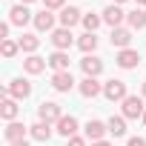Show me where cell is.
Segmentation results:
<instances>
[{"label":"cell","mask_w":146,"mask_h":146,"mask_svg":"<svg viewBox=\"0 0 146 146\" xmlns=\"http://www.w3.org/2000/svg\"><path fill=\"white\" fill-rule=\"evenodd\" d=\"M32 23H35V29H37V32H54V15H52L49 9L37 12Z\"/></svg>","instance_id":"cell-17"},{"label":"cell","mask_w":146,"mask_h":146,"mask_svg":"<svg viewBox=\"0 0 146 146\" xmlns=\"http://www.w3.org/2000/svg\"><path fill=\"white\" fill-rule=\"evenodd\" d=\"M112 46L120 52V49H129V43H132V29H126V26H120V29H112Z\"/></svg>","instance_id":"cell-16"},{"label":"cell","mask_w":146,"mask_h":146,"mask_svg":"<svg viewBox=\"0 0 146 146\" xmlns=\"http://www.w3.org/2000/svg\"><path fill=\"white\" fill-rule=\"evenodd\" d=\"M0 52H3V57H6V60H12V57L20 52V43H17V40H12V37H9V40H0Z\"/></svg>","instance_id":"cell-26"},{"label":"cell","mask_w":146,"mask_h":146,"mask_svg":"<svg viewBox=\"0 0 146 146\" xmlns=\"http://www.w3.org/2000/svg\"><path fill=\"white\" fill-rule=\"evenodd\" d=\"M106 126H109V135H115V137H123L126 135V117L123 115H112L106 120Z\"/></svg>","instance_id":"cell-24"},{"label":"cell","mask_w":146,"mask_h":146,"mask_svg":"<svg viewBox=\"0 0 146 146\" xmlns=\"http://www.w3.org/2000/svg\"><path fill=\"white\" fill-rule=\"evenodd\" d=\"M80 69H83L86 78H100V75H103V60L95 57V54H86V57L80 60Z\"/></svg>","instance_id":"cell-12"},{"label":"cell","mask_w":146,"mask_h":146,"mask_svg":"<svg viewBox=\"0 0 146 146\" xmlns=\"http://www.w3.org/2000/svg\"><path fill=\"white\" fill-rule=\"evenodd\" d=\"M17 43H20V52H23V54H35V52L40 49V37H37V35H23Z\"/></svg>","instance_id":"cell-25"},{"label":"cell","mask_w":146,"mask_h":146,"mask_svg":"<svg viewBox=\"0 0 146 146\" xmlns=\"http://www.w3.org/2000/svg\"><path fill=\"white\" fill-rule=\"evenodd\" d=\"M57 20H60V26H63V29H72V26H78V23L83 20V12H80L78 6H66V9H60Z\"/></svg>","instance_id":"cell-7"},{"label":"cell","mask_w":146,"mask_h":146,"mask_svg":"<svg viewBox=\"0 0 146 146\" xmlns=\"http://www.w3.org/2000/svg\"><path fill=\"white\" fill-rule=\"evenodd\" d=\"M92 146H112V143H109V140H95Z\"/></svg>","instance_id":"cell-32"},{"label":"cell","mask_w":146,"mask_h":146,"mask_svg":"<svg viewBox=\"0 0 146 146\" xmlns=\"http://www.w3.org/2000/svg\"><path fill=\"white\" fill-rule=\"evenodd\" d=\"M43 9H66V0H43Z\"/></svg>","instance_id":"cell-28"},{"label":"cell","mask_w":146,"mask_h":146,"mask_svg":"<svg viewBox=\"0 0 146 146\" xmlns=\"http://www.w3.org/2000/svg\"><path fill=\"white\" fill-rule=\"evenodd\" d=\"M32 95V83L26 78H15L6 89H3V98H15V100H26Z\"/></svg>","instance_id":"cell-2"},{"label":"cell","mask_w":146,"mask_h":146,"mask_svg":"<svg viewBox=\"0 0 146 146\" xmlns=\"http://www.w3.org/2000/svg\"><path fill=\"white\" fill-rule=\"evenodd\" d=\"M80 23H83V29H86V32H98V29H100V23H103V15H83V20H80Z\"/></svg>","instance_id":"cell-27"},{"label":"cell","mask_w":146,"mask_h":146,"mask_svg":"<svg viewBox=\"0 0 146 146\" xmlns=\"http://www.w3.org/2000/svg\"><path fill=\"white\" fill-rule=\"evenodd\" d=\"M52 132H54V129H52V123H46V120H37L35 126H29V135H32L35 140H40V143H46V140L52 137Z\"/></svg>","instance_id":"cell-21"},{"label":"cell","mask_w":146,"mask_h":146,"mask_svg":"<svg viewBox=\"0 0 146 146\" xmlns=\"http://www.w3.org/2000/svg\"><path fill=\"white\" fill-rule=\"evenodd\" d=\"M106 132H109V126H106L103 120H89V123L83 126V137L92 140V143H95V140H106V137H103Z\"/></svg>","instance_id":"cell-11"},{"label":"cell","mask_w":146,"mask_h":146,"mask_svg":"<svg viewBox=\"0 0 146 146\" xmlns=\"http://www.w3.org/2000/svg\"><path fill=\"white\" fill-rule=\"evenodd\" d=\"M26 129H29V126H23L20 120H12V123H6V129H3V137H6V143L26 140Z\"/></svg>","instance_id":"cell-14"},{"label":"cell","mask_w":146,"mask_h":146,"mask_svg":"<svg viewBox=\"0 0 146 146\" xmlns=\"http://www.w3.org/2000/svg\"><path fill=\"white\" fill-rule=\"evenodd\" d=\"M112 3H115V6H120V3H126V0H112Z\"/></svg>","instance_id":"cell-35"},{"label":"cell","mask_w":146,"mask_h":146,"mask_svg":"<svg viewBox=\"0 0 146 146\" xmlns=\"http://www.w3.org/2000/svg\"><path fill=\"white\" fill-rule=\"evenodd\" d=\"M78 49H80L83 54H95V49H98V35H95V32H83V35L78 37Z\"/></svg>","instance_id":"cell-22"},{"label":"cell","mask_w":146,"mask_h":146,"mask_svg":"<svg viewBox=\"0 0 146 146\" xmlns=\"http://www.w3.org/2000/svg\"><path fill=\"white\" fill-rule=\"evenodd\" d=\"M140 120H143V126H146V112H143V117H140Z\"/></svg>","instance_id":"cell-38"},{"label":"cell","mask_w":146,"mask_h":146,"mask_svg":"<svg viewBox=\"0 0 146 146\" xmlns=\"http://www.w3.org/2000/svg\"><path fill=\"white\" fill-rule=\"evenodd\" d=\"M49 40H52L54 52H69V49H72V43H75V35H72V29H63V26H60V29H54V32H52V37H49Z\"/></svg>","instance_id":"cell-3"},{"label":"cell","mask_w":146,"mask_h":146,"mask_svg":"<svg viewBox=\"0 0 146 146\" xmlns=\"http://www.w3.org/2000/svg\"><path fill=\"white\" fill-rule=\"evenodd\" d=\"M9 146H29V140H17V143H9Z\"/></svg>","instance_id":"cell-33"},{"label":"cell","mask_w":146,"mask_h":146,"mask_svg":"<svg viewBox=\"0 0 146 146\" xmlns=\"http://www.w3.org/2000/svg\"><path fill=\"white\" fill-rule=\"evenodd\" d=\"M135 3H137V6H146V0H135Z\"/></svg>","instance_id":"cell-37"},{"label":"cell","mask_w":146,"mask_h":146,"mask_svg":"<svg viewBox=\"0 0 146 146\" xmlns=\"http://www.w3.org/2000/svg\"><path fill=\"white\" fill-rule=\"evenodd\" d=\"M17 112H20L17 100L15 98H3V103H0V117H3L6 123H12V120H17Z\"/></svg>","instance_id":"cell-19"},{"label":"cell","mask_w":146,"mask_h":146,"mask_svg":"<svg viewBox=\"0 0 146 146\" xmlns=\"http://www.w3.org/2000/svg\"><path fill=\"white\" fill-rule=\"evenodd\" d=\"M123 20H126V12H123L120 6H115V3H112V6H106V9H103V23H106V26L120 29V26H123Z\"/></svg>","instance_id":"cell-9"},{"label":"cell","mask_w":146,"mask_h":146,"mask_svg":"<svg viewBox=\"0 0 146 146\" xmlns=\"http://www.w3.org/2000/svg\"><path fill=\"white\" fill-rule=\"evenodd\" d=\"M37 117L46 120V123H57V120L63 117V109H60V103H54V100H43V103L37 106Z\"/></svg>","instance_id":"cell-4"},{"label":"cell","mask_w":146,"mask_h":146,"mask_svg":"<svg viewBox=\"0 0 146 146\" xmlns=\"http://www.w3.org/2000/svg\"><path fill=\"white\" fill-rule=\"evenodd\" d=\"M29 20H35V15L29 12V6L17 3V6H12V9H9V23H12V26H26Z\"/></svg>","instance_id":"cell-8"},{"label":"cell","mask_w":146,"mask_h":146,"mask_svg":"<svg viewBox=\"0 0 146 146\" xmlns=\"http://www.w3.org/2000/svg\"><path fill=\"white\" fill-rule=\"evenodd\" d=\"M9 29H12L9 20H6V23H0V40H9Z\"/></svg>","instance_id":"cell-30"},{"label":"cell","mask_w":146,"mask_h":146,"mask_svg":"<svg viewBox=\"0 0 146 146\" xmlns=\"http://www.w3.org/2000/svg\"><path fill=\"white\" fill-rule=\"evenodd\" d=\"M66 146H86V137L75 135V137H69V140H66Z\"/></svg>","instance_id":"cell-29"},{"label":"cell","mask_w":146,"mask_h":146,"mask_svg":"<svg viewBox=\"0 0 146 146\" xmlns=\"http://www.w3.org/2000/svg\"><path fill=\"white\" fill-rule=\"evenodd\" d=\"M126 23H129V29H132V32H140V29H146V12L137 6L135 12H129V15H126Z\"/></svg>","instance_id":"cell-23"},{"label":"cell","mask_w":146,"mask_h":146,"mask_svg":"<svg viewBox=\"0 0 146 146\" xmlns=\"http://www.w3.org/2000/svg\"><path fill=\"white\" fill-rule=\"evenodd\" d=\"M78 89H80L83 98H98V95H103V86L98 83V78H83Z\"/></svg>","instance_id":"cell-20"},{"label":"cell","mask_w":146,"mask_h":146,"mask_svg":"<svg viewBox=\"0 0 146 146\" xmlns=\"http://www.w3.org/2000/svg\"><path fill=\"white\" fill-rule=\"evenodd\" d=\"M143 112H146V106H143V98H137V95H129V98L123 100V117H126V120L143 117Z\"/></svg>","instance_id":"cell-5"},{"label":"cell","mask_w":146,"mask_h":146,"mask_svg":"<svg viewBox=\"0 0 146 146\" xmlns=\"http://www.w3.org/2000/svg\"><path fill=\"white\" fill-rule=\"evenodd\" d=\"M126 146H146V137H137V135H135V137H129Z\"/></svg>","instance_id":"cell-31"},{"label":"cell","mask_w":146,"mask_h":146,"mask_svg":"<svg viewBox=\"0 0 146 146\" xmlns=\"http://www.w3.org/2000/svg\"><path fill=\"white\" fill-rule=\"evenodd\" d=\"M46 66H49V60L40 57V54H29L23 60V72L26 75H40V72H46Z\"/></svg>","instance_id":"cell-15"},{"label":"cell","mask_w":146,"mask_h":146,"mask_svg":"<svg viewBox=\"0 0 146 146\" xmlns=\"http://www.w3.org/2000/svg\"><path fill=\"white\" fill-rule=\"evenodd\" d=\"M103 98H106V100H112V103H123V100L129 98L126 83H123V80H117V78L106 80V83H103Z\"/></svg>","instance_id":"cell-1"},{"label":"cell","mask_w":146,"mask_h":146,"mask_svg":"<svg viewBox=\"0 0 146 146\" xmlns=\"http://www.w3.org/2000/svg\"><path fill=\"white\" fill-rule=\"evenodd\" d=\"M20 3H23V6H29V3H35V0H20Z\"/></svg>","instance_id":"cell-36"},{"label":"cell","mask_w":146,"mask_h":146,"mask_svg":"<svg viewBox=\"0 0 146 146\" xmlns=\"http://www.w3.org/2000/svg\"><path fill=\"white\" fill-rule=\"evenodd\" d=\"M46 60H49V69L52 72H72L69 69V52H52Z\"/></svg>","instance_id":"cell-18"},{"label":"cell","mask_w":146,"mask_h":146,"mask_svg":"<svg viewBox=\"0 0 146 146\" xmlns=\"http://www.w3.org/2000/svg\"><path fill=\"white\" fill-rule=\"evenodd\" d=\"M140 98L146 100V80H143V86H140Z\"/></svg>","instance_id":"cell-34"},{"label":"cell","mask_w":146,"mask_h":146,"mask_svg":"<svg viewBox=\"0 0 146 146\" xmlns=\"http://www.w3.org/2000/svg\"><path fill=\"white\" fill-rule=\"evenodd\" d=\"M54 132L63 135L66 140H69V137H75V135H78V117H75V115H63V117L54 123Z\"/></svg>","instance_id":"cell-6"},{"label":"cell","mask_w":146,"mask_h":146,"mask_svg":"<svg viewBox=\"0 0 146 146\" xmlns=\"http://www.w3.org/2000/svg\"><path fill=\"white\" fill-rule=\"evenodd\" d=\"M115 63H117L120 69L129 72V69H137V66H140V54H137L135 49H120L117 57H115Z\"/></svg>","instance_id":"cell-10"},{"label":"cell","mask_w":146,"mask_h":146,"mask_svg":"<svg viewBox=\"0 0 146 146\" xmlns=\"http://www.w3.org/2000/svg\"><path fill=\"white\" fill-rule=\"evenodd\" d=\"M52 89L54 92H72V89H75L72 72H54V75H52Z\"/></svg>","instance_id":"cell-13"}]
</instances>
